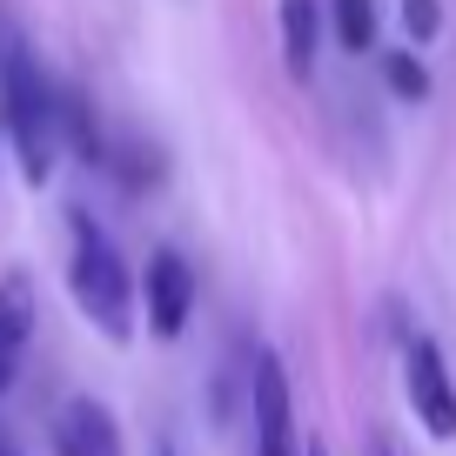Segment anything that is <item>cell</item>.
<instances>
[{
  "instance_id": "11",
  "label": "cell",
  "mask_w": 456,
  "mask_h": 456,
  "mask_svg": "<svg viewBox=\"0 0 456 456\" xmlns=\"http://www.w3.org/2000/svg\"><path fill=\"white\" fill-rule=\"evenodd\" d=\"M396 14H403V34H410L416 47H429L443 34V0H403Z\"/></svg>"
},
{
  "instance_id": "14",
  "label": "cell",
  "mask_w": 456,
  "mask_h": 456,
  "mask_svg": "<svg viewBox=\"0 0 456 456\" xmlns=\"http://www.w3.org/2000/svg\"><path fill=\"white\" fill-rule=\"evenodd\" d=\"M0 456H20V450H14V443H0Z\"/></svg>"
},
{
  "instance_id": "9",
  "label": "cell",
  "mask_w": 456,
  "mask_h": 456,
  "mask_svg": "<svg viewBox=\"0 0 456 456\" xmlns=\"http://www.w3.org/2000/svg\"><path fill=\"white\" fill-rule=\"evenodd\" d=\"M336 41L349 54L376 47V0H336Z\"/></svg>"
},
{
  "instance_id": "4",
  "label": "cell",
  "mask_w": 456,
  "mask_h": 456,
  "mask_svg": "<svg viewBox=\"0 0 456 456\" xmlns=\"http://www.w3.org/2000/svg\"><path fill=\"white\" fill-rule=\"evenodd\" d=\"M403 396H410L416 423H423L436 443L456 436V376H450V362H443V349L429 336L403 342Z\"/></svg>"
},
{
  "instance_id": "12",
  "label": "cell",
  "mask_w": 456,
  "mask_h": 456,
  "mask_svg": "<svg viewBox=\"0 0 456 456\" xmlns=\"http://www.w3.org/2000/svg\"><path fill=\"white\" fill-rule=\"evenodd\" d=\"M148 456H182V443H175V436H155V450H148Z\"/></svg>"
},
{
  "instance_id": "3",
  "label": "cell",
  "mask_w": 456,
  "mask_h": 456,
  "mask_svg": "<svg viewBox=\"0 0 456 456\" xmlns=\"http://www.w3.org/2000/svg\"><path fill=\"white\" fill-rule=\"evenodd\" d=\"M248 423H256L248 456H302L296 396H289V370H282L275 349H256V362H248Z\"/></svg>"
},
{
  "instance_id": "7",
  "label": "cell",
  "mask_w": 456,
  "mask_h": 456,
  "mask_svg": "<svg viewBox=\"0 0 456 456\" xmlns=\"http://www.w3.org/2000/svg\"><path fill=\"white\" fill-rule=\"evenodd\" d=\"M34 336V282L28 275H0V396L20 370V349Z\"/></svg>"
},
{
  "instance_id": "1",
  "label": "cell",
  "mask_w": 456,
  "mask_h": 456,
  "mask_svg": "<svg viewBox=\"0 0 456 456\" xmlns=\"http://www.w3.org/2000/svg\"><path fill=\"white\" fill-rule=\"evenodd\" d=\"M0 134L14 142V161L34 188L54 175V161H61V87L47 81L41 54L14 28V14H0Z\"/></svg>"
},
{
  "instance_id": "13",
  "label": "cell",
  "mask_w": 456,
  "mask_h": 456,
  "mask_svg": "<svg viewBox=\"0 0 456 456\" xmlns=\"http://www.w3.org/2000/svg\"><path fill=\"white\" fill-rule=\"evenodd\" d=\"M376 456H396V443H389V436H376Z\"/></svg>"
},
{
  "instance_id": "10",
  "label": "cell",
  "mask_w": 456,
  "mask_h": 456,
  "mask_svg": "<svg viewBox=\"0 0 456 456\" xmlns=\"http://www.w3.org/2000/svg\"><path fill=\"white\" fill-rule=\"evenodd\" d=\"M383 81L396 101H429V68L410 54V47H396V54H383Z\"/></svg>"
},
{
  "instance_id": "15",
  "label": "cell",
  "mask_w": 456,
  "mask_h": 456,
  "mask_svg": "<svg viewBox=\"0 0 456 456\" xmlns=\"http://www.w3.org/2000/svg\"><path fill=\"white\" fill-rule=\"evenodd\" d=\"M309 456H329V450H322V443H309Z\"/></svg>"
},
{
  "instance_id": "6",
  "label": "cell",
  "mask_w": 456,
  "mask_h": 456,
  "mask_svg": "<svg viewBox=\"0 0 456 456\" xmlns=\"http://www.w3.org/2000/svg\"><path fill=\"white\" fill-rule=\"evenodd\" d=\"M54 456H121V429L94 396H74L54 423Z\"/></svg>"
},
{
  "instance_id": "2",
  "label": "cell",
  "mask_w": 456,
  "mask_h": 456,
  "mask_svg": "<svg viewBox=\"0 0 456 456\" xmlns=\"http://www.w3.org/2000/svg\"><path fill=\"white\" fill-rule=\"evenodd\" d=\"M68 296L108 342H134V275L87 208H68Z\"/></svg>"
},
{
  "instance_id": "8",
  "label": "cell",
  "mask_w": 456,
  "mask_h": 456,
  "mask_svg": "<svg viewBox=\"0 0 456 456\" xmlns=\"http://www.w3.org/2000/svg\"><path fill=\"white\" fill-rule=\"evenodd\" d=\"M275 20H282V68L309 81L322 47V0H275Z\"/></svg>"
},
{
  "instance_id": "5",
  "label": "cell",
  "mask_w": 456,
  "mask_h": 456,
  "mask_svg": "<svg viewBox=\"0 0 456 456\" xmlns=\"http://www.w3.org/2000/svg\"><path fill=\"white\" fill-rule=\"evenodd\" d=\"M195 269H188L175 248H155L148 256V275H142V309H148V329H155L161 342H175L188 329V315H195Z\"/></svg>"
}]
</instances>
